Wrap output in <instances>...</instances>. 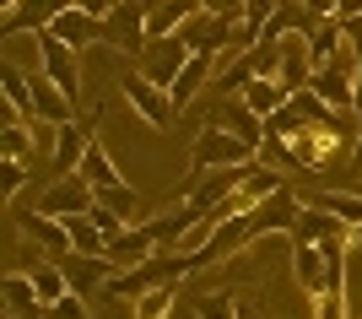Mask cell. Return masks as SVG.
Segmentation results:
<instances>
[{
    "label": "cell",
    "mask_w": 362,
    "mask_h": 319,
    "mask_svg": "<svg viewBox=\"0 0 362 319\" xmlns=\"http://www.w3.org/2000/svg\"><path fill=\"white\" fill-rule=\"evenodd\" d=\"M243 163H255V146L243 136H233L227 124H206L195 141V163H189V173H211V168H243Z\"/></svg>",
    "instance_id": "cell-1"
},
{
    "label": "cell",
    "mask_w": 362,
    "mask_h": 319,
    "mask_svg": "<svg viewBox=\"0 0 362 319\" xmlns=\"http://www.w3.org/2000/svg\"><path fill=\"white\" fill-rule=\"evenodd\" d=\"M119 92H124V103L136 108V114L151 124V130H168V124H173V114H179V108H173V92H168V87H157V81H151V76H141V71L119 76Z\"/></svg>",
    "instance_id": "cell-2"
},
{
    "label": "cell",
    "mask_w": 362,
    "mask_h": 319,
    "mask_svg": "<svg viewBox=\"0 0 362 319\" xmlns=\"http://www.w3.org/2000/svg\"><path fill=\"white\" fill-rule=\"evenodd\" d=\"M38 71H44L54 87H65V98L71 103H81V71H76V49L65 44V38H54V33H38Z\"/></svg>",
    "instance_id": "cell-3"
},
{
    "label": "cell",
    "mask_w": 362,
    "mask_h": 319,
    "mask_svg": "<svg viewBox=\"0 0 362 319\" xmlns=\"http://www.w3.org/2000/svg\"><path fill=\"white\" fill-rule=\"evenodd\" d=\"M189 54H195V49L184 44L179 33H173V38H151V44L136 54V60H141L136 71H141V76H151L157 87H173V81H179V71L189 65Z\"/></svg>",
    "instance_id": "cell-4"
},
{
    "label": "cell",
    "mask_w": 362,
    "mask_h": 319,
    "mask_svg": "<svg viewBox=\"0 0 362 319\" xmlns=\"http://www.w3.org/2000/svg\"><path fill=\"white\" fill-rule=\"evenodd\" d=\"M146 6H151V0H119V6L108 11V44H114V49L141 54V49L151 44V33H146Z\"/></svg>",
    "instance_id": "cell-5"
},
{
    "label": "cell",
    "mask_w": 362,
    "mask_h": 319,
    "mask_svg": "<svg viewBox=\"0 0 362 319\" xmlns=\"http://www.w3.org/2000/svg\"><path fill=\"white\" fill-rule=\"evenodd\" d=\"M298 211H303V200L292 195L287 184H281L276 195H265L255 211H249V228H255V238H265V233H287V238H292V228H298Z\"/></svg>",
    "instance_id": "cell-6"
},
{
    "label": "cell",
    "mask_w": 362,
    "mask_h": 319,
    "mask_svg": "<svg viewBox=\"0 0 362 319\" xmlns=\"http://www.w3.org/2000/svg\"><path fill=\"white\" fill-rule=\"evenodd\" d=\"M157 249H163V238H157V228H151L146 216H141V222H130L119 238H108V260H114L119 271H136V265H146Z\"/></svg>",
    "instance_id": "cell-7"
},
{
    "label": "cell",
    "mask_w": 362,
    "mask_h": 319,
    "mask_svg": "<svg viewBox=\"0 0 362 319\" xmlns=\"http://www.w3.org/2000/svg\"><path fill=\"white\" fill-rule=\"evenodd\" d=\"M92 206H98V190H92L81 173H60V184L44 190V200H38L33 211H44V216H76V211H92Z\"/></svg>",
    "instance_id": "cell-8"
},
{
    "label": "cell",
    "mask_w": 362,
    "mask_h": 319,
    "mask_svg": "<svg viewBox=\"0 0 362 319\" xmlns=\"http://www.w3.org/2000/svg\"><path fill=\"white\" fill-rule=\"evenodd\" d=\"M54 38H65L71 49H87V44H108V16H92V11H81V6H71V11H60L54 16Z\"/></svg>",
    "instance_id": "cell-9"
},
{
    "label": "cell",
    "mask_w": 362,
    "mask_h": 319,
    "mask_svg": "<svg viewBox=\"0 0 362 319\" xmlns=\"http://www.w3.org/2000/svg\"><path fill=\"white\" fill-rule=\"evenodd\" d=\"M314 54H308V33H287L281 38V71H276V81L287 92H303L308 81H314Z\"/></svg>",
    "instance_id": "cell-10"
},
{
    "label": "cell",
    "mask_w": 362,
    "mask_h": 319,
    "mask_svg": "<svg viewBox=\"0 0 362 319\" xmlns=\"http://www.w3.org/2000/svg\"><path fill=\"white\" fill-rule=\"evenodd\" d=\"M33 120L38 124H71L76 120V103L65 98V87L44 76V71H33Z\"/></svg>",
    "instance_id": "cell-11"
},
{
    "label": "cell",
    "mask_w": 362,
    "mask_h": 319,
    "mask_svg": "<svg viewBox=\"0 0 362 319\" xmlns=\"http://www.w3.org/2000/svg\"><path fill=\"white\" fill-rule=\"evenodd\" d=\"M243 173H249V163H243V168H216V173H200L195 190H189L184 200H189V206H200V211H216V206H222V200L243 184Z\"/></svg>",
    "instance_id": "cell-12"
},
{
    "label": "cell",
    "mask_w": 362,
    "mask_h": 319,
    "mask_svg": "<svg viewBox=\"0 0 362 319\" xmlns=\"http://www.w3.org/2000/svg\"><path fill=\"white\" fill-rule=\"evenodd\" d=\"M76 0H22L11 16H6V38H16V33H44L54 28V16L71 11Z\"/></svg>",
    "instance_id": "cell-13"
},
{
    "label": "cell",
    "mask_w": 362,
    "mask_h": 319,
    "mask_svg": "<svg viewBox=\"0 0 362 319\" xmlns=\"http://www.w3.org/2000/svg\"><path fill=\"white\" fill-rule=\"evenodd\" d=\"M211 81H216V54L195 49V54H189V65L179 71V81L168 87V92H173V108H189V103H195V92L211 87Z\"/></svg>",
    "instance_id": "cell-14"
},
{
    "label": "cell",
    "mask_w": 362,
    "mask_h": 319,
    "mask_svg": "<svg viewBox=\"0 0 362 319\" xmlns=\"http://www.w3.org/2000/svg\"><path fill=\"white\" fill-rule=\"evenodd\" d=\"M92 124H81V120L54 124V168H60V173H76V168H81V157H87V146H92Z\"/></svg>",
    "instance_id": "cell-15"
},
{
    "label": "cell",
    "mask_w": 362,
    "mask_h": 319,
    "mask_svg": "<svg viewBox=\"0 0 362 319\" xmlns=\"http://www.w3.org/2000/svg\"><path fill=\"white\" fill-rule=\"evenodd\" d=\"M16 228H22V238L44 243V249H49V255H54V260H60V255H71V228H65L60 216L28 211V216H16Z\"/></svg>",
    "instance_id": "cell-16"
},
{
    "label": "cell",
    "mask_w": 362,
    "mask_h": 319,
    "mask_svg": "<svg viewBox=\"0 0 362 319\" xmlns=\"http://www.w3.org/2000/svg\"><path fill=\"white\" fill-rule=\"evenodd\" d=\"M335 233H346V222L330 216L325 206H314V200H303L298 228H292V243H325V238H335Z\"/></svg>",
    "instance_id": "cell-17"
},
{
    "label": "cell",
    "mask_w": 362,
    "mask_h": 319,
    "mask_svg": "<svg viewBox=\"0 0 362 319\" xmlns=\"http://www.w3.org/2000/svg\"><path fill=\"white\" fill-rule=\"evenodd\" d=\"M211 124H227V130H233V136H243L249 146H255V157H259V141H265V120H259V114L243 103V98H227L222 120H211Z\"/></svg>",
    "instance_id": "cell-18"
},
{
    "label": "cell",
    "mask_w": 362,
    "mask_h": 319,
    "mask_svg": "<svg viewBox=\"0 0 362 319\" xmlns=\"http://www.w3.org/2000/svg\"><path fill=\"white\" fill-rule=\"evenodd\" d=\"M238 98H243V103H249V108H255L259 120H271L276 108H287V103H292V92L281 87V81H276V76H259V81H249V87H243Z\"/></svg>",
    "instance_id": "cell-19"
},
{
    "label": "cell",
    "mask_w": 362,
    "mask_h": 319,
    "mask_svg": "<svg viewBox=\"0 0 362 319\" xmlns=\"http://www.w3.org/2000/svg\"><path fill=\"white\" fill-rule=\"evenodd\" d=\"M6 303H11V319H44V298H38V287H33V276H6Z\"/></svg>",
    "instance_id": "cell-20"
},
{
    "label": "cell",
    "mask_w": 362,
    "mask_h": 319,
    "mask_svg": "<svg viewBox=\"0 0 362 319\" xmlns=\"http://www.w3.org/2000/svg\"><path fill=\"white\" fill-rule=\"evenodd\" d=\"M71 228V249L76 255H108V233L92 222V211H76V216H60Z\"/></svg>",
    "instance_id": "cell-21"
},
{
    "label": "cell",
    "mask_w": 362,
    "mask_h": 319,
    "mask_svg": "<svg viewBox=\"0 0 362 319\" xmlns=\"http://www.w3.org/2000/svg\"><path fill=\"white\" fill-rule=\"evenodd\" d=\"M81 179L92 184V190H108V184H119V168H114V157H108V146L98 136H92V146H87V157H81V168H76Z\"/></svg>",
    "instance_id": "cell-22"
},
{
    "label": "cell",
    "mask_w": 362,
    "mask_h": 319,
    "mask_svg": "<svg viewBox=\"0 0 362 319\" xmlns=\"http://www.w3.org/2000/svg\"><path fill=\"white\" fill-rule=\"evenodd\" d=\"M98 206H108V211H114V216H124V222H141V195H136V190H130V184H108V190H98Z\"/></svg>",
    "instance_id": "cell-23"
},
{
    "label": "cell",
    "mask_w": 362,
    "mask_h": 319,
    "mask_svg": "<svg viewBox=\"0 0 362 319\" xmlns=\"http://www.w3.org/2000/svg\"><path fill=\"white\" fill-rule=\"evenodd\" d=\"M33 146H38V136H33V124H28V120H11L6 130H0V157H16V163H22Z\"/></svg>",
    "instance_id": "cell-24"
},
{
    "label": "cell",
    "mask_w": 362,
    "mask_h": 319,
    "mask_svg": "<svg viewBox=\"0 0 362 319\" xmlns=\"http://www.w3.org/2000/svg\"><path fill=\"white\" fill-rule=\"evenodd\" d=\"M249 81H259V76H255V65H249V54H238V60L227 65V71L211 81V87H216V98H238V92L249 87Z\"/></svg>",
    "instance_id": "cell-25"
},
{
    "label": "cell",
    "mask_w": 362,
    "mask_h": 319,
    "mask_svg": "<svg viewBox=\"0 0 362 319\" xmlns=\"http://www.w3.org/2000/svg\"><path fill=\"white\" fill-rule=\"evenodd\" d=\"M168 308H173V282H163V287L136 298V319H168Z\"/></svg>",
    "instance_id": "cell-26"
},
{
    "label": "cell",
    "mask_w": 362,
    "mask_h": 319,
    "mask_svg": "<svg viewBox=\"0 0 362 319\" xmlns=\"http://www.w3.org/2000/svg\"><path fill=\"white\" fill-rule=\"evenodd\" d=\"M195 314L200 319H238V298H233V292H200Z\"/></svg>",
    "instance_id": "cell-27"
},
{
    "label": "cell",
    "mask_w": 362,
    "mask_h": 319,
    "mask_svg": "<svg viewBox=\"0 0 362 319\" xmlns=\"http://www.w3.org/2000/svg\"><path fill=\"white\" fill-rule=\"evenodd\" d=\"M22 184H28V168L16 163V157H0V200H11Z\"/></svg>",
    "instance_id": "cell-28"
},
{
    "label": "cell",
    "mask_w": 362,
    "mask_h": 319,
    "mask_svg": "<svg viewBox=\"0 0 362 319\" xmlns=\"http://www.w3.org/2000/svg\"><path fill=\"white\" fill-rule=\"evenodd\" d=\"M44 319H87V303H81V292H65L54 303L44 308Z\"/></svg>",
    "instance_id": "cell-29"
},
{
    "label": "cell",
    "mask_w": 362,
    "mask_h": 319,
    "mask_svg": "<svg viewBox=\"0 0 362 319\" xmlns=\"http://www.w3.org/2000/svg\"><path fill=\"white\" fill-rule=\"evenodd\" d=\"M341 28H346V44H351V49H357V54H362V16H346Z\"/></svg>",
    "instance_id": "cell-30"
},
{
    "label": "cell",
    "mask_w": 362,
    "mask_h": 319,
    "mask_svg": "<svg viewBox=\"0 0 362 319\" xmlns=\"http://www.w3.org/2000/svg\"><path fill=\"white\" fill-rule=\"evenodd\" d=\"M76 6H81V11H92V16H108L119 0H76Z\"/></svg>",
    "instance_id": "cell-31"
},
{
    "label": "cell",
    "mask_w": 362,
    "mask_h": 319,
    "mask_svg": "<svg viewBox=\"0 0 362 319\" xmlns=\"http://www.w3.org/2000/svg\"><path fill=\"white\" fill-rule=\"evenodd\" d=\"M303 6H308V11H314L319 22H325V16H335V0H303Z\"/></svg>",
    "instance_id": "cell-32"
},
{
    "label": "cell",
    "mask_w": 362,
    "mask_h": 319,
    "mask_svg": "<svg viewBox=\"0 0 362 319\" xmlns=\"http://www.w3.org/2000/svg\"><path fill=\"white\" fill-rule=\"evenodd\" d=\"M335 16L346 22V16H362V0H335Z\"/></svg>",
    "instance_id": "cell-33"
},
{
    "label": "cell",
    "mask_w": 362,
    "mask_h": 319,
    "mask_svg": "<svg viewBox=\"0 0 362 319\" xmlns=\"http://www.w3.org/2000/svg\"><path fill=\"white\" fill-rule=\"evenodd\" d=\"M351 114H357V124H362V71H357V92H351Z\"/></svg>",
    "instance_id": "cell-34"
},
{
    "label": "cell",
    "mask_w": 362,
    "mask_h": 319,
    "mask_svg": "<svg viewBox=\"0 0 362 319\" xmlns=\"http://www.w3.org/2000/svg\"><path fill=\"white\" fill-rule=\"evenodd\" d=\"M346 238H351V255H362V222H357V228H346Z\"/></svg>",
    "instance_id": "cell-35"
},
{
    "label": "cell",
    "mask_w": 362,
    "mask_h": 319,
    "mask_svg": "<svg viewBox=\"0 0 362 319\" xmlns=\"http://www.w3.org/2000/svg\"><path fill=\"white\" fill-rule=\"evenodd\" d=\"M351 163H357V168H362V136H357V146H351Z\"/></svg>",
    "instance_id": "cell-36"
},
{
    "label": "cell",
    "mask_w": 362,
    "mask_h": 319,
    "mask_svg": "<svg viewBox=\"0 0 362 319\" xmlns=\"http://www.w3.org/2000/svg\"><path fill=\"white\" fill-rule=\"evenodd\" d=\"M0 6H6V16H11V11H16V6H22V0H0Z\"/></svg>",
    "instance_id": "cell-37"
},
{
    "label": "cell",
    "mask_w": 362,
    "mask_h": 319,
    "mask_svg": "<svg viewBox=\"0 0 362 319\" xmlns=\"http://www.w3.org/2000/svg\"><path fill=\"white\" fill-rule=\"evenodd\" d=\"M238 319H255V314H249V308H243V303H238Z\"/></svg>",
    "instance_id": "cell-38"
}]
</instances>
